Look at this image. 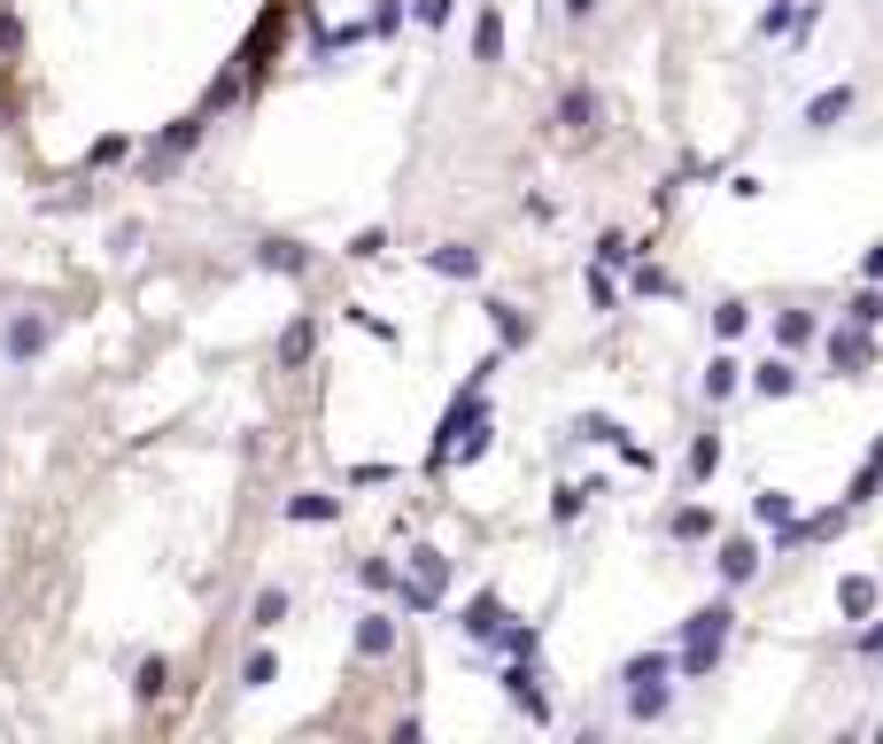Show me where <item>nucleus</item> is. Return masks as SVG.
Wrapping results in <instances>:
<instances>
[{"instance_id": "f257e3e1", "label": "nucleus", "mask_w": 883, "mask_h": 744, "mask_svg": "<svg viewBox=\"0 0 883 744\" xmlns=\"http://www.w3.org/2000/svg\"><path fill=\"white\" fill-rule=\"evenodd\" d=\"M729 628H737V613L714 598V605H697L690 621H682V659H674V668L697 683V675H714L721 668V651H729Z\"/></svg>"}, {"instance_id": "f03ea898", "label": "nucleus", "mask_w": 883, "mask_h": 744, "mask_svg": "<svg viewBox=\"0 0 883 744\" xmlns=\"http://www.w3.org/2000/svg\"><path fill=\"white\" fill-rule=\"evenodd\" d=\"M667 668H674L667 651H651V659H628V713H636V721H659V713L674 706V690H667Z\"/></svg>"}, {"instance_id": "7ed1b4c3", "label": "nucleus", "mask_w": 883, "mask_h": 744, "mask_svg": "<svg viewBox=\"0 0 883 744\" xmlns=\"http://www.w3.org/2000/svg\"><path fill=\"white\" fill-rule=\"evenodd\" d=\"M868 365H875V342H868V326H852V318H845L837 334H829V373H845V380H852V373H868Z\"/></svg>"}, {"instance_id": "20e7f679", "label": "nucleus", "mask_w": 883, "mask_h": 744, "mask_svg": "<svg viewBox=\"0 0 883 744\" xmlns=\"http://www.w3.org/2000/svg\"><path fill=\"white\" fill-rule=\"evenodd\" d=\"M442 582H450V558H442V551H419V558H411V590H403V605L426 613V605L442 598Z\"/></svg>"}, {"instance_id": "39448f33", "label": "nucleus", "mask_w": 883, "mask_h": 744, "mask_svg": "<svg viewBox=\"0 0 883 744\" xmlns=\"http://www.w3.org/2000/svg\"><path fill=\"white\" fill-rule=\"evenodd\" d=\"M504 698H511L527 721H551V706H543V690H535V659H519V668H504Z\"/></svg>"}, {"instance_id": "423d86ee", "label": "nucleus", "mask_w": 883, "mask_h": 744, "mask_svg": "<svg viewBox=\"0 0 883 744\" xmlns=\"http://www.w3.org/2000/svg\"><path fill=\"white\" fill-rule=\"evenodd\" d=\"M845 117H852V86H845V78H837V86H822V94L807 102V125H814V132H837Z\"/></svg>"}, {"instance_id": "0eeeda50", "label": "nucleus", "mask_w": 883, "mask_h": 744, "mask_svg": "<svg viewBox=\"0 0 883 744\" xmlns=\"http://www.w3.org/2000/svg\"><path fill=\"white\" fill-rule=\"evenodd\" d=\"M558 125H566V132H597V125H604V102H597L589 86H566V94H558Z\"/></svg>"}, {"instance_id": "6e6552de", "label": "nucleus", "mask_w": 883, "mask_h": 744, "mask_svg": "<svg viewBox=\"0 0 883 744\" xmlns=\"http://www.w3.org/2000/svg\"><path fill=\"white\" fill-rule=\"evenodd\" d=\"M883 605V590H875V574H845V582H837V613L845 621H868Z\"/></svg>"}, {"instance_id": "1a4fd4ad", "label": "nucleus", "mask_w": 883, "mask_h": 744, "mask_svg": "<svg viewBox=\"0 0 883 744\" xmlns=\"http://www.w3.org/2000/svg\"><path fill=\"white\" fill-rule=\"evenodd\" d=\"M466 636H473V643H488V636H504V598H496V590H481V598L466 605Z\"/></svg>"}, {"instance_id": "9d476101", "label": "nucleus", "mask_w": 883, "mask_h": 744, "mask_svg": "<svg viewBox=\"0 0 883 744\" xmlns=\"http://www.w3.org/2000/svg\"><path fill=\"white\" fill-rule=\"evenodd\" d=\"M714 528H721V520H714V505H682V512L667 520V535H674V543H714Z\"/></svg>"}, {"instance_id": "9b49d317", "label": "nucleus", "mask_w": 883, "mask_h": 744, "mask_svg": "<svg viewBox=\"0 0 883 744\" xmlns=\"http://www.w3.org/2000/svg\"><path fill=\"white\" fill-rule=\"evenodd\" d=\"M752 388H760L767 403H782V395H799V365H790V357H767V365L752 373Z\"/></svg>"}, {"instance_id": "f8f14e48", "label": "nucleus", "mask_w": 883, "mask_h": 744, "mask_svg": "<svg viewBox=\"0 0 883 744\" xmlns=\"http://www.w3.org/2000/svg\"><path fill=\"white\" fill-rule=\"evenodd\" d=\"M752 574H760V551H752L744 535H729V543H721V582H729V590H744Z\"/></svg>"}, {"instance_id": "ddd939ff", "label": "nucleus", "mask_w": 883, "mask_h": 744, "mask_svg": "<svg viewBox=\"0 0 883 744\" xmlns=\"http://www.w3.org/2000/svg\"><path fill=\"white\" fill-rule=\"evenodd\" d=\"M752 520L760 528H790V520H799V496H790V488H760L752 496Z\"/></svg>"}, {"instance_id": "4468645a", "label": "nucleus", "mask_w": 883, "mask_h": 744, "mask_svg": "<svg viewBox=\"0 0 883 744\" xmlns=\"http://www.w3.org/2000/svg\"><path fill=\"white\" fill-rule=\"evenodd\" d=\"M426 264H434L442 280H473V272H481V257H473V248H458V240H442V248H434Z\"/></svg>"}, {"instance_id": "2eb2a0df", "label": "nucleus", "mask_w": 883, "mask_h": 744, "mask_svg": "<svg viewBox=\"0 0 883 744\" xmlns=\"http://www.w3.org/2000/svg\"><path fill=\"white\" fill-rule=\"evenodd\" d=\"M714 473H721V435H697L690 442V488H705Z\"/></svg>"}, {"instance_id": "dca6fc26", "label": "nucleus", "mask_w": 883, "mask_h": 744, "mask_svg": "<svg viewBox=\"0 0 883 744\" xmlns=\"http://www.w3.org/2000/svg\"><path fill=\"white\" fill-rule=\"evenodd\" d=\"M473 55H481V62H504V16H496V9H481V24H473Z\"/></svg>"}, {"instance_id": "f3484780", "label": "nucleus", "mask_w": 883, "mask_h": 744, "mask_svg": "<svg viewBox=\"0 0 883 744\" xmlns=\"http://www.w3.org/2000/svg\"><path fill=\"white\" fill-rule=\"evenodd\" d=\"M589 496H597V481H589V488H581V481H566V488L551 496V520H558V528H566V520H581V505H589Z\"/></svg>"}, {"instance_id": "a211bd4d", "label": "nucleus", "mask_w": 883, "mask_h": 744, "mask_svg": "<svg viewBox=\"0 0 883 744\" xmlns=\"http://www.w3.org/2000/svg\"><path fill=\"white\" fill-rule=\"evenodd\" d=\"M737 380H744V365H737V357H714V365H705V395H714V403H721V395H737Z\"/></svg>"}, {"instance_id": "6ab92c4d", "label": "nucleus", "mask_w": 883, "mask_h": 744, "mask_svg": "<svg viewBox=\"0 0 883 744\" xmlns=\"http://www.w3.org/2000/svg\"><path fill=\"white\" fill-rule=\"evenodd\" d=\"M883 488V435H875V450L860 458V473H852V505H860V496H875Z\"/></svg>"}, {"instance_id": "aec40b11", "label": "nucleus", "mask_w": 883, "mask_h": 744, "mask_svg": "<svg viewBox=\"0 0 883 744\" xmlns=\"http://www.w3.org/2000/svg\"><path fill=\"white\" fill-rule=\"evenodd\" d=\"M845 318H852V326H883V287L868 280V287H860V295L845 303Z\"/></svg>"}, {"instance_id": "412c9836", "label": "nucleus", "mask_w": 883, "mask_h": 744, "mask_svg": "<svg viewBox=\"0 0 883 744\" xmlns=\"http://www.w3.org/2000/svg\"><path fill=\"white\" fill-rule=\"evenodd\" d=\"M628 257H636V240H628V233H597V272L628 264Z\"/></svg>"}, {"instance_id": "4be33fe9", "label": "nucleus", "mask_w": 883, "mask_h": 744, "mask_svg": "<svg viewBox=\"0 0 883 744\" xmlns=\"http://www.w3.org/2000/svg\"><path fill=\"white\" fill-rule=\"evenodd\" d=\"M807 334H814V318H807V310H782V318H775V342H782V350H799Z\"/></svg>"}, {"instance_id": "5701e85b", "label": "nucleus", "mask_w": 883, "mask_h": 744, "mask_svg": "<svg viewBox=\"0 0 883 744\" xmlns=\"http://www.w3.org/2000/svg\"><path fill=\"white\" fill-rule=\"evenodd\" d=\"M357 643H365V659H380V651L396 643V628H388V613H373V621L357 628Z\"/></svg>"}, {"instance_id": "b1692460", "label": "nucleus", "mask_w": 883, "mask_h": 744, "mask_svg": "<svg viewBox=\"0 0 883 744\" xmlns=\"http://www.w3.org/2000/svg\"><path fill=\"white\" fill-rule=\"evenodd\" d=\"M744 326H752V310H744V303H721V310H714V334H721V342H729V334H744Z\"/></svg>"}, {"instance_id": "393cba45", "label": "nucleus", "mask_w": 883, "mask_h": 744, "mask_svg": "<svg viewBox=\"0 0 883 744\" xmlns=\"http://www.w3.org/2000/svg\"><path fill=\"white\" fill-rule=\"evenodd\" d=\"M760 32H767V39H775V32H799V9H790V0H775V9L760 16Z\"/></svg>"}, {"instance_id": "a878e982", "label": "nucleus", "mask_w": 883, "mask_h": 744, "mask_svg": "<svg viewBox=\"0 0 883 744\" xmlns=\"http://www.w3.org/2000/svg\"><path fill=\"white\" fill-rule=\"evenodd\" d=\"M636 295H674V280L659 264H636Z\"/></svg>"}, {"instance_id": "bb28decb", "label": "nucleus", "mask_w": 883, "mask_h": 744, "mask_svg": "<svg viewBox=\"0 0 883 744\" xmlns=\"http://www.w3.org/2000/svg\"><path fill=\"white\" fill-rule=\"evenodd\" d=\"M280 613H287V598H280V590H263V598H256V628H280Z\"/></svg>"}, {"instance_id": "cd10ccee", "label": "nucleus", "mask_w": 883, "mask_h": 744, "mask_svg": "<svg viewBox=\"0 0 883 744\" xmlns=\"http://www.w3.org/2000/svg\"><path fill=\"white\" fill-rule=\"evenodd\" d=\"M488 310H496V326H504V342H527V318H519L511 303H488Z\"/></svg>"}, {"instance_id": "c85d7f7f", "label": "nucleus", "mask_w": 883, "mask_h": 744, "mask_svg": "<svg viewBox=\"0 0 883 744\" xmlns=\"http://www.w3.org/2000/svg\"><path fill=\"white\" fill-rule=\"evenodd\" d=\"M295 520H333V496H295Z\"/></svg>"}, {"instance_id": "c756f323", "label": "nucleus", "mask_w": 883, "mask_h": 744, "mask_svg": "<svg viewBox=\"0 0 883 744\" xmlns=\"http://www.w3.org/2000/svg\"><path fill=\"white\" fill-rule=\"evenodd\" d=\"M860 651H868V659H883V621H875V613H868V628H860Z\"/></svg>"}, {"instance_id": "7c9ffc66", "label": "nucleus", "mask_w": 883, "mask_h": 744, "mask_svg": "<svg viewBox=\"0 0 883 744\" xmlns=\"http://www.w3.org/2000/svg\"><path fill=\"white\" fill-rule=\"evenodd\" d=\"M860 280H875V287H883V240H875L868 257H860Z\"/></svg>"}, {"instance_id": "2f4dec72", "label": "nucleus", "mask_w": 883, "mask_h": 744, "mask_svg": "<svg viewBox=\"0 0 883 744\" xmlns=\"http://www.w3.org/2000/svg\"><path fill=\"white\" fill-rule=\"evenodd\" d=\"M589 9H597V0H566V16H589Z\"/></svg>"}]
</instances>
